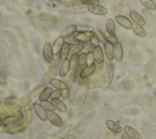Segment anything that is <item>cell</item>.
<instances>
[{
    "instance_id": "cell-26",
    "label": "cell",
    "mask_w": 156,
    "mask_h": 139,
    "mask_svg": "<svg viewBox=\"0 0 156 139\" xmlns=\"http://www.w3.org/2000/svg\"><path fill=\"white\" fill-rule=\"evenodd\" d=\"M100 40H101V38L99 37V34H96V33H94V32L90 33V44H91V45L99 46V45H100Z\"/></svg>"
},
{
    "instance_id": "cell-1",
    "label": "cell",
    "mask_w": 156,
    "mask_h": 139,
    "mask_svg": "<svg viewBox=\"0 0 156 139\" xmlns=\"http://www.w3.org/2000/svg\"><path fill=\"white\" fill-rule=\"evenodd\" d=\"M54 50H52V45L51 43H45L43 46V57L48 63H51L54 61Z\"/></svg>"
},
{
    "instance_id": "cell-13",
    "label": "cell",
    "mask_w": 156,
    "mask_h": 139,
    "mask_svg": "<svg viewBox=\"0 0 156 139\" xmlns=\"http://www.w3.org/2000/svg\"><path fill=\"white\" fill-rule=\"evenodd\" d=\"M106 127L113 132V133H122V127L119 126L118 122L116 121H112V119H106Z\"/></svg>"
},
{
    "instance_id": "cell-18",
    "label": "cell",
    "mask_w": 156,
    "mask_h": 139,
    "mask_svg": "<svg viewBox=\"0 0 156 139\" xmlns=\"http://www.w3.org/2000/svg\"><path fill=\"white\" fill-rule=\"evenodd\" d=\"M63 43H65V40H63V37H62V35H61V37H58V38L54 41V45H52L54 54H60V51H61V48H62Z\"/></svg>"
},
{
    "instance_id": "cell-4",
    "label": "cell",
    "mask_w": 156,
    "mask_h": 139,
    "mask_svg": "<svg viewBox=\"0 0 156 139\" xmlns=\"http://www.w3.org/2000/svg\"><path fill=\"white\" fill-rule=\"evenodd\" d=\"M88 11L93 15H96V16H105L107 13V9L100 4H96V5H91V6H88Z\"/></svg>"
},
{
    "instance_id": "cell-32",
    "label": "cell",
    "mask_w": 156,
    "mask_h": 139,
    "mask_svg": "<svg viewBox=\"0 0 156 139\" xmlns=\"http://www.w3.org/2000/svg\"><path fill=\"white\" fill-rule=\"evenodd\" d=\"M135 139H141V138H135Z\"/></svg>"
},
{
    "instance_id": "cell-5",
    "label": "cell",
    "mask_w": 156,
    "mask_h": 139,
    "mask_svg": "<svg viewBox=\"0 0 156 139\" xmlns=\"http://www.w3.org/2000/svg\"><path fill=\"white\" fill-rule=\"evenodd\" d=\"M104 50L99 46H94V50H93V59H94V62L96 65H102L104 63Z\"/></svg>"
},
{
    "instance_id": "cell-6",
    "label": "cell",
    "mask_w": 156,
    "mask_h": 139,
    "mask_svg": "<svg viewBox=\"0 0 156 139\" xmlns=\"http://www.w3.org/2000/svg\"><path fill=\"white\" fill-rule=\"evenodd\" d=\"M33 109H34V112L35 115L38 116L39 119L41 121H48V111L41 106V104H33Z\"/></svg>"
},
{
    "instance_id": "cell-10",
    "label": "cell",
    "mask_w": 156,
    "mask_h": 139,
    "mask_svg": "<svg viewBox=\"0 0 156 139\" xmlns=\"http://www.w3.org/2000/svg\"><path fill=\"white\" fill-rule=\"evenodd\" d=\"M69 70H71V60L69 59L62 60L61 63H60V67H58V74H60V77L67 76V73L69 72Z\"/></svg>"
},
{
    "instance_id": "cell-30",
    "label": "cell",
    "mask_w": 156,
    "mask_h": 139,
    "mask_svg": "<svg viewBox=\"0 0 156 139\" xmlns=\"http://www.w3.org/2000/svg\"><path fill=\"white\" fill-rule=\"evenodd\" d=\"M82 4L87 5V6H91V5H96L99 4V0H80Z\"/></svg>"
},
{
    "instance_id": "cell-23",
    "label": "cell",
    "mask_w": 156,
    "mask_h": 139,
    "mask_svg": "<svg viewBox=\"0 0 156 139\" xmlns=\"http://www.w3.org/2000/svg\"><path fill=\"white\" fill-rule=\"evenodd\" d=\"M124 133H127L128 135H130L133 139H135V138H140L139 132H138L136 129H134L133 127H130V126H126V127H124Z\"/></svg>"
},
{
    "instance_id": "cell-28",
    "label": "cell",
    "mask_w": 156,
    "mask_h": 139,
    "mask_svg": "<svg viewBox=\"0 0 156 139\" xmlns=\"http://www.w3.org/2000/svg\"><path fill=\"white\" fill-rule=\"evenodd\" d=\"M40 104H41V106H43L48 112H50V111H54V110H55L54 105H52L51 102H49V101H43V102H40Z\"/></svg>"
},
{
    "instance_id": "cell-29",
    "label": "cell",
    "mask_w": 156,
    "mask_h": 139,
    "mask_svg": "<svg viewBox=\"0 0 156 139\" xmlns=\"http://www.w3.org/2000/svg\"><path fill=\"white\" fill-rule=\"evenodd\" d=\"M62 96V90L58 89H54L52 94H51V99H60Z\"/></svg>"
},
{
    "instance_id": "cell-27",
    "label": "cell",
    "mask_w": 156,
    "mask_h": 139,
    "mask_svg": "<svg viewBox=\"0 0 156 139\" xmlns=\"http://www.w3.org/2000/svg\"><path fill=\"white\" fill-rule=\"evenodd\" d=\"M77 60H78V66L80 68H84L85 66H88V63H87V55L85 54L77 55Z\"/></svg>"
},
{
    "instance_id": "cell-21",
    "label": "cell",
    "mask_w": 156,
    "mask_h": 139,
    "mask_svg": "<svg viewBox=\"0 0 156 139\" xmlns=\"http://www.w3.org/2000/svg\"><path fill=\"white\" fill-rule=\"evenodd\" d=\"M83 50V45L82 44H71V50H69V55L73 57V56H77L82 52Z\"/></svg>"
},
{
    "instance_id": "cell-24",
    "label": "cell",
    "mask_w": 156,
    "mask_h": 139,
    "mask_svg": "<svg viewBox=\"0 0 156 139\" xmlns=\"http://www.w3.org/2000/svg\"><path fill=\"white\" fill-rule=\"evenodd\" d=\"M77 32H79V33H91V32H94V28L89 24H77Z\"/></svg>"
},
{
    "instance_id": "cell-3",
    "label": "cell",
    "mask_w": 156,
    "mask_h": 139,
    "mask_svg": "<svg viewBox=\"0 0 156 139\" xmlns=\"http://www.w3.org/2000/svg\"><path fill=\"white\" fill-rule=\"evenodd\" d=\"M105 27H106V32H107V34L113 39V43L118 41L117 38H116V22H115L112 18H110V20L106 21Z\"/></svg>"
},
{
    "instance_id": "cell-31",
    "label": "cell",
    "mask_w": 156,
    "mask_h": 139,
    "mask_svg": "<svg viewBox=\"0 0 156 139\" xmlns=\"http://www.w3.org/2000/svg\"><path fill=\"white\" fill-rule=\"evenodd\" d=\"M122 139H133V138H132L130 135H128L127 133H123V134H122Z\"/></svg>"
},
{
    "instance_id": "cell-16",
    "label": "cell",
    "mask_w": 156,
    "mask_h": 139,
    "mask_svg": "<svg viewBox=\"0 0 156 139\" xmlns=\"http://www.w3.org/2000/svg\"><path fill=\"white\" fill-rule=\"evenodd\" d=\"M76 32H77V24H71V26L66 27V28L62 30V34H61V35H62L63 38H68V37L73 35Z\"/></svg>"
},
{
    "instance_id": "cell-9",
    "label": "cell",
    "mask_w": 156,
    "mask_h": 139,
    "mask_svg": "<svg viewBox=\"0 0 156 139\" xmlns=\"http://www.w3.org/2000/svg\"><path fill=\"white\" fill-rule=\"evenodd\" d=\"M129 18H132V22H134V24H139V26H145V20L144 17L135 10H130L129 11Z\"/></svg>"
},
{
    "instance_id": "cell-22",
    "label": "cell",
    "mask_w": 156,
    "mask_h": 139,
    "mask_svg": "<svg viewBox=\"0 0 156 139\" xmlns=\"http://www.w3.org/2000/svg\"><path fill=\"white\" fill-rule=\"evenodd\" d=\"M76 39H77V41L79 43V44H87V43H90V35H88L87 33H79L78 32V34L76 35Z\"/></svg>"
},
{
    "instance_id": "cell-25",
    "label": "cell",
    "mask_w": 156,
    "mask_h": 139,
    "mask_svg": "<svg viewBox=\"0 0 156 139\" xmlns=\"http://www.w3.org/2000/svg\"><path fill=\"white\" fill-rule=\"evenodd\" d=\"M140 4L145 9H147V10H151V11H155L156 10V4L152 0H140Z\"/></svg>"
},
{
    "instance_id": "cell-11",
    "label": "cell",
    "mask_w": 156,
    "mask_h": 139,
    "mask_svg": "<svg viewBox=\"0 0 156 139\" xmlns=\"http://www.w3.org/2000/svg\"><path fill=\"white\" fill-rule=\"evenodd\" d=\"M113 59L118 62H121L123 60V46L119 41H116L115 43V46H113Z\"/></svg>"
},
{
    "instance_id": "cell-8",
    "label": "cell",
    "mask_w": 156,
    "mask_h": 139,
    "mask_svg": "<svg viewBox=\"0 0 156 139\" xmlns=\"http://www.w3.org/2000/svg\"><path fill=\"white\" fill-rule=\"evenodd\" d=\"M48 121H49L51 124L56 126V127H62V126H63L62 118H61L56 112H54V111L48 112Z\"/></svg>"
},
{
    "instance_id": "cell-15",
    "label": "cell",
    "mask_w": 156,
    "mask_h": 139,
    "mask_svg": "<svg viewBox=\"0 0 156 139\" xmlns=\"http://www.w3.org/2000/svg\"><path fill=\"white\" fill-rule=\"evenodd\" d=\"M54 89L52 88H45L40 95H39V101L43 102V101H49V99H51V94H52Z\"/></svg>"
},
{
    "instance_id": "cell-17",
    "label": "cell",
    "mask_w": 156,
    "mask_h": 139,
    "mask_svg": "<svg viewBox=\"0 0 156 139\" xmlns=\"http://www.w3.org/2000/svg\"><path fill=\"white\" fill-rule=\"evenodd\" d=\"M69 50H71V44L67 43V41H65L63 45H62V48H61V51H60V56H61L62 60L68 59V56H69Z\"/></svg>"
},
{
    "instance_id": "cell-19",
    "label": "cell",
    "mask_w": 156,
    "mask_h": 139,
    "mask_svg": "<svg viewBox=\"0 0 156 139\" xmlns=\"http://www.w3.org/2000/svg\"><path fill=\"white\" fill-rule=\"evenodd\" d=\"M51 104L54 105V107L56 110H58L61 112L66 111V105H65V102L62 100H60V99H51Z\"/></svg>"
},
{
    "instance_id": "cell-7",
    "label": "cell",
    "mask_w": 156,
    "mask_h": 139,
    "mask_svg": "<svg viewBox=\"0 0 156 139\" xmlns=\"http://www.w3.org/2000/svg\"><path fill=\"white\" fill-rule=\"evenodd\" d=\"M113 46H115V43H112V40L110 39L104 40V52L110 61L113 59Z\"/></svg>"
},
{
    "instance_id": "cell-2",
    "label": "cell",
    "mask_w": 156,
    "mask_h": 139,
    "mask_svg": "<svg viewBox=\"0 0 156 139\" xmlns=\"http://www.w3.org/2000/svg\"><path fill=\"white\" fill-rule=\"evenodd\" d=\"M115 22L118 23L119 26H122L126 29H132L133 26H134L133 22H132V20L128 18V17H126V16H123V15H117L115 17Z\"/></svg>"
},
{
    "instance_id": "cell-12",
    "label": "cell",
    "mask_w": 156,
    "mask_h": 139,
    "mask_svg": "<svg viewBox=\"0 0 156 139\" xmlns=\"http://www.w3.org/2000/svg\"><path fill=\"white\" fill-rule=\"evenodd\" d=\"M95 68H96V63H90V65L85 66L84 68L80 70L79 77H80V78H88V77H90V76L95 72Z\"/></svg>"
},
{
    "instance_id": "cell-14",
    "label": "cell",
    "mask_w": 156,
    "mask_h": 139,
    "mask_svg": "<svg viewBox=\"0 0 156 139\" xmlns=\"http://www.w3.org/2000/svg\"><path fill=\"white\" fill-rule=\"evenodd\" d=\"M50 85L55 89H58V90H65L67 88V84L65 82H62L61 79H57V78H51L50 79Z\"/></svg>"
},
{
    "instance_id": "cell-20",
    "label": "cell",
    "mask_w": 156,
    "mask_h": 139,
    "mask_svg": "<svg viewBox=\"0 0 156 139\" xmlns=\"http://www.w3.org/2000/svg\"><path fill=\"white\" fill-rule=\"evenodd\" d=\"M132 29H133V32H134V34H135L136 37H139V38H145V37H146V32H145V29L143 28V26L134 24Z\"/></svg>"
}]
</instances>
